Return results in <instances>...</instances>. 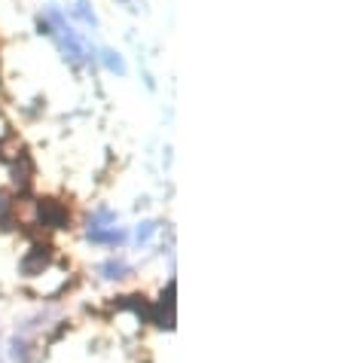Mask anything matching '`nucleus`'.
<instances>
[{
	"instance_id": "obj_7",
	"label": "nucleus",
	"mask_w": 342,
	"mask_h": 363,
	"mask_svg": "<svg viewBox=\"0 0 342 363\" xmlns=\"http://www.w3.org/2000/svg\"><path fill=\"white\" fill-rule=\"evenodd\" d=\"M101 58H104V65L114 70V74H126V62L119 58V52H114V49H104Z\"/></svg>"
},
{
	"instance_id": "obj_5",
	"label": "nucleus",
	"mask_w": 342,
	"mask_h": 363,
	"mask_svg": "<svg viewBox=\"0 0 342 363\" xmlns=\"http://www.w3.org/2000/svg\"><path fill=\"white\" fill-rule=\"evenodd\" d=\"M89 241H95V245H123L126 232L123 229H89Z\"/></svg>"
},
{
	"instance_id": "obj_9",
	"label": "nucleus",
	"mask_w": 342,
	"mask_h": 363,
	"mask_svg": "<svg viewBox=\"0 0 342 363\" xmlns=\"http://www.w3.org/2000/svg\"><path fill=\"white\" fill-rule=\"evenodd\" d=\"M9 211H13V201L6 199V193H0V223L9 229Z\"/></svg>"
},
{
	"instance_id": "obj_4",
	"label": "nucleus",
	"mask_w": 342,
	"mask_h": 363,
	"mask_svg": "<svg viewBox=\"0 0 342 363\" xmlns=\"http://www.w3.org/2000/svg\"><path fill=\"white\" fill-rule=\"evenodd\" d=\"M31 177H34V162H31V156L22 150L18 159L13 162V180H16L18 189H28V186H31Z\"/></svg>"
},
{
	"instance_id": "obj_2",
	"label": "nucleus",
	"mask_w": 342,
	"mask_h": 363,
	"mask_svg": "<svg viewBox=\"0 0 342 363\" xmlns=\"http://www.w3.org/2000/svg\"><path fill=\"white\" fill-rule=\"evenodd\" d=\"M37 217L46 229H67V223H70V211L58 199H40L37 201Z\"/></svg>"
},
{
	"instance_id": "obj_3",
	"label": "nucleus",
	"mask_w": 342,
	"mask_h": 363,
	"mask_svg": "<svg viewBox=\"0 0 342 363\" xmlns=\"http://www.w3.org/2000/svg\"><path fill=\"white\" fill-rule=\"evenodd\" d=\"M49 259H53V247L49 245H34L28 254L22 257V275H40L46 266H49Z\"/></svg>"
},
{
	"instance_id": "obj_1",
	"label": "nucleus",
	"mask_w": 342,
	"mask_h": 363,
	"mask_svg": "<svg viewBox=\"0 0 342 363\" xmlns=\"http://www.w3.org/2000/svg\"><path fill=\"white\" fill-rule=\"evenodd\" d=\"M43 22H46V34L58 40V46H62L65 52H67V58H70V62H77V65L89 62V49H86V43H83V40L77 37V31H74V28H70V25L65 22V16L58 13L55 6H53V9H49V13H46V18H43Z\"/></svg>"
},
{
	"instance_id": "obj_10",
	"label": "nucleus",
	"mask_w": 342,
	"mask_h": 363,
	"mask_svg": "<svg viewBox=\"0 0 342 363\" xmlns=\"http://www.w3.org/2000/svg\"><path fill=\"white\" fill-rule=\"evenodd\" d=\"M153 232H156V223H144V226L138 229V241H147Z\"/></svg>"
},
{
	"instance_id": "obj_6",
	"label": "nucleus",
	"mask_w": 342,
	"mask_h": 363,
	"mask_svg": "<svg viewBox=\"0 0 342 363\" xmlns=\"http://www.w3.org/2000/svg\"><path fill=\"white\" fill-rule=\"evenodd\" d=\"M128 263H123V259H107V263H101V275L110 278V281H119V278H126L128 275Z\"/></svg>"
},
{
	"instance_id": "obj_8",
	"label": "nucleus",
	"mask_w": 342,
	"mask_h": 363,
	"mask_svg": "<svg viewBox=\"0 0 342 363\" xmlns=\"http://www.w3.org/2000/svg\"><path fill=\"white\" fill-rule=\"evenodd\" d=\"M77 16L83 18L86 25H92V28L98 25V16L92 13V9H89V0H77Z\"/></svg>"
}]
</instances>
